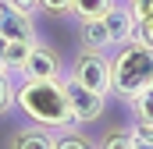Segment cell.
Returning <instances> with one entry per match:
<instances>
[{
    "mask_svg": "<svg viewBox=\"0 0 153 149\" xmlns=\"http://www.w3.org/2000/svg\"><path fill=\"white\" fill-rule=\"evenodd\" d=\"M103 149H132V131H125V128L111 131V135L103 139Z\"/></svg>",
    "mask_w": 153,
    "mask_h": 149,
    "instance_id": "9a60e30c",
    "label": "cell"
},
{
    "mask_svg": "<svg viewBox=\"0 0 153 149\" xmlns=\"http://www.w3.org/2000/svg\"><path fill=\"white\" fill-rule=\"evenodd\" d=\"M4 4H11V7H18V11H25V14L39 11V0H4Z\"/></svg>",
    "mask_w": 153,
    "mask_h": 149,
    "instance_id": "d6986e66",
    "label": "cell"
},
{
    "mask_svg": "<svg viewBox=\"0 0 153 149\" xmlns=\"http://www.w3.org/2000/svg\"><path fill=\"white\" fill-rule=\"evenodd\" d=\"M71 78H78L82 85H89L93 92H111V50H85L75 57Z\"/></svg>",
    "mask_w": 153,
    "mask_h": 149,
    "instance_id": "3957f363",
    "label": "cell"
},
{
    "mask_svg": "<svg viewBox=\"0 0 153 149\" xmlns=\"http://www.w3.org/2000/svg\"><path fill=\"white\" fill-rule=\"evenodd\" d=\"M135 39H139L143 46H150V50H153V14H150V18H143V21H135Z\"/></svg>",
    "mask_w": 153,
    "mask_h": 149,
    "instance_id": "2e32d148",
    "label": "cell"
},
{
    "mask_svg": "<svg viewBox=\"0 0 153 149\" xmlns=\"http://www.w3.org/2000/svg\"><path fill=\"white\" fill-rule=\"evenodd\" d=\"M4 46H7V39H4V36H0V60H4Z\"/></svg>",
    "mask_w": 153,
    "mask_h": 149,
    "instance_id": "ffe728a7",
    "label": "cell"
},
{
    "mask_svg": "<svg viewBox=\"0 0 153 149\" xmlns=\"http://www.w3.org/2000/svg\"><path fill=\"white\" fill-rule=\"evenodd\" d=\"M14 107L32 124L53 128V131L75 124V114H71V103H68L61 78H22L14 85Z\"/></svg>",
    "mask_w": 153,
    "mask_h": 149,
    "instance_id": "6da1fadb",
    "label": "cell"
},
{
    "mask_svg": "<svg viewBox=\"0 0 153 149\" xmlns=\"http://www.w3.org/2000/svg\"><path fill=\"white\" fill-rule=\"evenodd\" d=\"M32 43H36V39H7V46H4V60H0V71L22 74V64H25Z\"/></svg>",
    "mask_w": 153,
    "mask_h": 149,
    "instance_id": "30bf717a",
    "label": "cell"
},
{
    "mask_svg": "<svg viewBox=\"0 0 153 149\" xmlns=\"http://www.w3.org/2000/svg\"><path fill=\"white\" fill-rule=\"evenodd\" d=\"M39 11H46V14H68L71 0H39Z\"/></svg>",
    "mask_w": 153,
    "mask_h": 149,
    "instance_id": "ac0fdd59",
    "label": "cell"
},
{
    "mask_svg": "<svg viewBox=\"0 0 153 149\" xmlns=\"http://www.w3.org/2000/svg\"><path fill=\"white\" fill-rule=\"evenodd\" d=\"M125 4H128V11L135 14V21H143V18L153 14V0H125Z\"/></svg>",
    "mask_w": 153,
    "mask_h": 149,
    "instance_id": "e0dca14e",
    "label": "cell"
},
{
    "mask_svg": "<svg viewBox=\"0 0 153 149\" xmlns=\"http://www.w3.org/2000/svg\"><path fill=\"white\" fill-rule=\"evenodd\" d=\"M103 25H107V36H111L114 46L135 39V14L128 11V4H114V7L103 14Z\"/></svg>",
    "mask_w": 153,
    "mask_h": 149,
    "instance_id": "52a82bcc",
    "label": "cell"
},
{
    "mask_svg": "<svg viewBox=\"0 0 153 149\" xmlns=\"http://www.w3.org/2000/svg\"><path fill=\"white\" fill-rule=\"evenodd\" d=\"M78 43H82L85 50H114L103 18H85V21H78Z\"/></svg>",
    "mask_w": 153,
    "mask_h": 149,
    "instance_id": "9c48e42d",
    "label": "cell"
},
{
    "mask_svg": "<svg viewBox=\"0 0 153 149\" xmlns=\"http://www.w3.org/2000/svg\"><path fill=\"white\" fill-rule=\"evenodd\" d=\"M18 78H64V64H61V53L46 43H32L25 64H22V74Z\"/></svg>",
    "mask_w": 153,
    "mask_h": 149,
    "instance_id": "5b68a950",
    "label": "cell"
},
{
    "mask_svg": "<svg viewBox=\"0 0 153 149\" xmlns=\"http://www.w3.org/2000/svg\"><path fill=\"white\" fill-rule=\"evenodd\" d=\"M11 149H57V131L43 124H29L11 135Z\"/></svg>",
    "mask_w": 153,
    "mask_h": 149,
    "instance_id": "ba28073f",
    "label": "cell"
},
{
    "mask_svg": "<svg viewBox=\"0 0 153 149\" xmlns=\"http://www.w3.org/2000/svg\"><path fill=\"white\" fill-rule=\"evenodd\" d=\"M128 107H132V114H135V124H150V128H153V85L143 89Z\"/></svg>",
    "mask_w": 153,
    "mask_h": 149,
    "instance_id": "4fadbf2b",
    "label": "cell"
},
{
    "mask_svg": "<svg viewBox=\"0 0 153 149\" xmlns=\"http://www.w3.org/2000/svg\"><path fill=\"white\" fill-rule=\"evenodd\" d=\"M0 36L4 39H36L32 14H25V11H18V7L0 0Z\"/></svg>",
    "mask_w": 153,
    "mask_h": 149,
    "instance_id": "8992f818",
    "label": "cell"
},
{
    "mask_svg": "<svg viewBox=\"0 0 153 149\" xmlns=\"http://www.w3.org/2000/svg\"><path fill=\"white\" fill-rule=\"evenodd\" d=\"M61 82H64L68 103H71V114H75V124H89V121H100V114H103V103H107V96H103V92H93L89 85H82V82H78V78H71V74H64Z\"/></svg>",
    "mask_w": 153,
    "mask_h": 149,
    "instance_id": "277c9868",
    "label": "cell"
},
{
    "mask_svg": "<svg viewBox=\"0 0 153 149\" xmlns=\"http://www.w3.org/2000/svg\"><path fill=\"white\" fill-rule=\"evenodd\" d=\"M57 149H96V142L85 131H78L75 124H68V128L57 131Z\"/></svg>",
    "mask_w": 153,
    "mask_h": 149,
    "instance_id": "7c38bea8",
    "label": "cell"
},
{
    "mask_svg": "<svg viewBox=\"0 0 153 149\" xmlns=\"http://www.w3.org/2000/svg\"><path fill=\"white\" fill-rule=\"evenodd\" d=\"M114 4L117 0H71V11H68V14H75L78 21H85V18H103Z\"/></svg>",
    "mask_w": 153,
    "mask_h": 149,
    "instance_id": "8fae6325",
    "label": "cell"
},
{
    "mask_svg": "<svg viewBox=\"0 0 153 149\" xmlns=\"http://www.w3.org/2000/svg\"><path fill=\"white\" fill-rule=\"evenodd\" d=\"M153 85V50L139 39H128L111 53V92L132 103L143 89Z\"/></svg>",
    "mask_w": 153,
    "mask_h": 149,
    "instance_id": "7a4b0ae2",
    "label": "cell"
},
{
    "mask_svg": "<svg viewBox=\"0 0 153 149\" xmlns=\"http://www.w3.org/2000/svg\"><path fill=\"white\" fill-rule=\"evenodd\" d=\"M14 107V82H11V71H0V114H7Z\"/></svg>",
    "mask_w": 153,
    "mask_h": 149,
    "instance_id": "5bb4252c",
    "label": "cell"
}]
</instances>
